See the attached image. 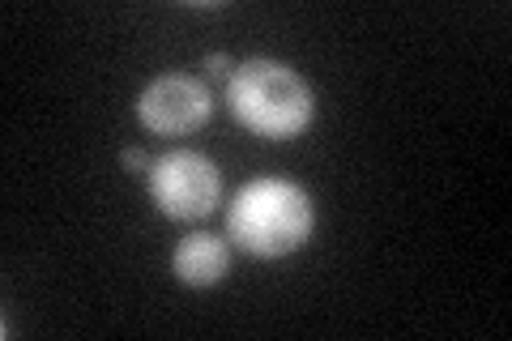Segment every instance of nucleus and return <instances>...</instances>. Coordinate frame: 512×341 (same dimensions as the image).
Here are the masks:
<instances>
[{
	"label": "nucleus",
	"mask_w": 512,
	"mask_h": 341,
	"mask_svg": "<svg viewBox=\"0 0 512 341\" xmlns=\"http://www.w3.org/2000/svg\"><path fill=\"white\" fill-rule=\"evenodd\" d=\"M205 73H210L214 81H222V77L231 81V73H235V60H231L227 52H210V56H205Z\"/></svg>",
	"instance_id": "nucleus-6"
},
{
	"label": "nucleus",
	"mask_w": 512,
	"mask_h": 341,
	"mask_svg": "<svg viewBox=\"0 0 512 341\" xmlns=\"http://www.w3.org/2000/svg\"><path fill=\"white\" fill-rule=\"evenodd\" d=\"M150 201L175 222L210 218L222 201V171L197 150H171L150 167Z\"/></svg>",
	"instance_id": "nucleus-3"
},
{
	"label": "nucleus",
	"mask_w": 512,
	"mask_h": 341,
	"mask_svg": "<svg viewBox=\"0 0 512 341\" xmlns=\"http://www.w3.org/2000/svg\"><path fill=\"white\" fill-rule=\"evenodd\" d=\"M120 162H124L128 171H150V167H154L150 154H146V150H137V145H133V150H124V154H120Z\"/></svg>",
	"instance_id": "nucleus-7"
},
{
	"label": "nucleus",
	"mask_w": 512,
	"mask_h": 341,
	"mask_svg": "<svg viewBox=\"0 0 512 341\" xmlns=\"http://www.w3.org/2000/svg\"><path fill=\"white\" fill-rule=\"evenodd\" d=\"M227 107L239 124L269 141L299 137L316 116L312 86L303 81L299 69H291V64H282V60L235 64V73L227 81Z\"/></svg>",
	"instance_id": "nucleus-2"
},
{
	"label": "nucleus",
	"mask_w": 512,
	"mask_h": 341,
	"mask_svg": "<svg viewBox=\"0 0 512 341\" xmlns=\"http://www.w3.org/2000/svg\"><path fill=\"white\" fill-rule=\"evenodd\" d=\"M171 269L175 278L192 290H205V286H218L227 282L231 273V248L222 243V235L210 231H192L175 243V256H171Z\"/></svg>",
	"instance_id": "nucleus-5"
},
{
	"label": "nucleus",
	"mask_w": 512,
	"mask_h": 341,
	"mask_svg": "<svg viewBox=\"0 0 512 341\" xmlns=\"http://www.w3.org/2000/svg\"><path fill=\"white\" fill-rule=\"evenodd\" d=\"M214 116V99L197 77L163 73L137 94V120L158 137H188Z\"/></svg>",
	"instance_id": "nucleus-4"
},
{
	"label": "nucleus",
	"mask_w": 512,
	"mask_h": 341,
	"mask_svg": "<svg viewBox=\"0 0 512 341\" xmlns=\"http://www.w3.org/2000/svg\"><path fill=\"white\" fill-rule=\"evenodd\" d=\"M316 231L312 197L291 180H248L227 209V239H235L248 256L282 261L299 252Z\"/></svg>",
	"instance_id": "nucleus-1"
}]
</instances>
